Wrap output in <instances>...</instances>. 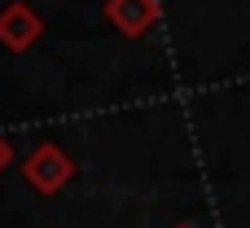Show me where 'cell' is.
<instances>
[{
    "mask_svg": "<svg viewBox=\"0 0 250 228\" xmlns=\"http://www.w3.org/2000/svg\"><path fill=\"white\" fill-rule=\"evenodd\" d=\"M35 35H40V18H35L31 9H9V13L0 18V40H4V44L22 48V44H31Z\"/></svg>",
    "mask_w": 250,
    "mask_h": 228,
    "instance_id": "1",
    "label": "cell"
},
{
    "mask_svg": "<svg viewBox=\"0 0 250 228\" xmlns=\"http://www.w3.org/2000/svg\"><path fill=\"white\" fill-rule=\"evenodd\" d=\"M4 158H9V145H4V141H0V163H4Z\"/></svg>",
    "mask_w": 250,
    "mask_h": 228,
    "instance_id": "2",
    "label": "cell"
}]
</instances>
